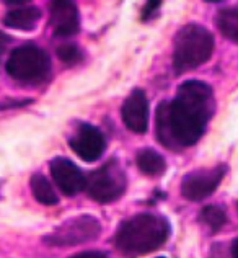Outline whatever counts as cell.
<instances>
[{
    "label": "cell",
    "instance_id": "cell-12",
    "mask_svg": "<svg viewBox=\"0 0 238 258\" xmlns=\"http://www.w3.org/2000/svg\"><path fill=\"white\" fill-rule=\"evenodd\" d=\"M41 18L39 9L33 5H20L18 9H12L4 17V25L13 30L20 31H31L36 26L38 20Z\"/></svg>",
    "mask_w": 238,
    "mask_h": 258
},
{
    "label": "cell",
    "instance_id": "cell-11",
    "mask_svg": "<svg viewBox=\"0 0 238 258\" xmlns=\"http://www.w3.org/2000/svg\"><path fill=\"white\" fill-rule=\"evenodd\" d=\"M49 25L56 36H73L80 30L78 10L73 2H52L49 5Z\"/></svg>",
    "mask_w": 238,
    "mask_h": 258
},
{
    "label": "cell",
    "instance_id": "cell-10",
    "mask_svg": "<svg viewBox=\"0 0 238 258\" xmlns=\"http://www.w3.org/2000/svg\"><path fill=\"white\" fill-rule=\"evenodd\" d=\"M121 116L129 131L144 134L148 127V101L145 93L135 88L122 105Z\"/></svg>",
    "mask_w": 238,
    "mask_h": 258
},
{
    "label": "cell",
    "instance_id": "cell-17",
    "mask_svg": "<svg viewBox=\"0 0 238 258\" xmlns=\"http://www.w3.org/2000/svg\"><path fill=\"white\" fill-rule=\"evenodd\" d=\"M57 56L62 62L67 64H75L82 59V51L78 49V46L72 44V43H67L57 47Z\"/></svg>",
    "mask_w": 238,
    "mask_h": 258
},
{
    "label": "cell",
    "instance_id": "cell-3",
    "mask_svg": "<svg viewBox=\"0 0 238 258\" xmlns=\"http://www.w3.org/2000/svg\"><path fill=\"white\" fill-rule=\"evenodd\" d=\"M214 52V38L201 25L189 23L176 33L173 43V69L185 74L207 62Z\"/></svg>",
    "mask_w": 238,
    "mask_h": 258
},
{
    "label": "cell",
    "instance_id": "cell-6",
    "mask_svg": "<svg viewBox=\"0 0 238 258\" xmlns=\"http://www.w3.org/2000/svg\"><path fill=\"white\" fill-rule=\"evenodd\" d=\"M101 232V226L97 217L93 216H78L67 219L60 224L57 229H54L51 234L44 237V242L52 247H69L78 245L95 240Z\"/></svg>",
    "mask_w": 238,
    "mask_h": 258
},
{
    "label": "cell",
    "instance_id": "cell-19",
    "mask_svg": "<svg viewBox=\"0 0 238 258\" xmlns=\"http://www.w3.org/2000/svg\"><path fill=\"white\" fill-rule=\"evenodd\" d=\"M72 258H108V256L105 253H100V252H84V253L73 255Z\"/></svg>",
    "mask_w": 238,
    "mask_h": 258
},
{
    "label": "cell",
    "instance_id": "cell-5",
    "mask_svg": "<svg viewBox=\"0 0 238 258\" xmlns=\"http://www.w3.org/2000/svg\"><path fill=\"white\" fill-rule=\"evenodd\" d=\"M88 196L98 203H113L121 198L126 189V175L116 159L106 162L98 170L85 178Z\"/></svg>",
    "mask_w": 238,
    "mask_h": 258
},
{
    "label": "cell",
    "instance_id": "cell-4",
    "mask_svg": "<svg viewBox=\"0 0 238 258\" xmlns=\"http://www.w3.org/2000/svg\"><path fill=\"white\" fill-rule=\"evenodd\" d=\"M7 74L17 82L38 85L49 77L51 59L41 47L25 44L13 49L5 64Z\"/></svg>",
    "mask_w": 238,
    "mask_h": 258
},
{
    "label": "cell",
    "instance_id": "cell-14",
    "mask_svg": "<svg viewBox=\"0 0 238 258\" xmlns=\"http://www.w3.org/2000/svg\"><path fill=\"white\" fill-rule=\"evenodd\" d=\"M30 186H31V191L35 200L39 201L41 205H46V206H54L59 203V198L54 188L51 185V181L46 178L44 175L41 173H35L31 176L30 180Z\"/></svg>",
    "mask_w": 238,
    "mask_h": 258
},
{
    "label": "cell",
    "instance_id": "cell-7",
    "mask_svg": "<svg viewBox=\"0 0 238 258\" xmlns=\"http://www.w3.org/2000/svg\"><path fill=\"white\" fill-rule=\"evenodd\" d=\"M227 172L225 165H219L214 168H204V170H194L183 176L181 193L189 201H201L212 195L217 186L220 185Z\"/></svg>",
    "mask_w": 238,
    "mask_h": 258
},
{
    "label": "cell",
    "instance_id": "cell-9",
    "mask_svg": "<svg viewBox=\"0 0 238 258\" xmlns=\"http://www.w3.org/2000/svg\"><path fill=\"white\" fill-rule=\"evenodd\" d=\"M52 180L65 196H73L85 188V176L80 168L64 157H56L49 164Z\"/></svg>",
    "mask_w": 238,
    "mask_h": 258
},
{
    "label": "cell",
    "instance_id": "cell-16",
    "mask_svg": "<svg viewBox=\"0 0 238 258\" xmlns=\"http://www.w3.org/2000/svg\"><path fill=\"white\" fill-rule=\"evenodd\" d=\"M201 221L212 230H219L227 224V216L219 206H206L201 213Z\"/></svg>",
    "mask_w": 238,
    "mask_h": 258
},
{
    "label": "cell",
    "instance_id": "cell-8",
    "mask_svg": "<svg viewBox=\"0 0 238 258\" xmlns=\"http://www.w3.org/2000/svg\"><path fill=\"white\" fill-rule=\"evenodd\" d=\"M69 146L82 160L95 162L103 155L106 139L103 133L92 124H80L75 134L69 139Z\"/></svg>",
    "mask_w": 238,
    "mask_h": 258
},
{
    "label": "cell",
    "instance_id": "cell-20",
    "mask_svg": "<svg viewBox=\"0 0 238 258\" xmlns=\"http://www.w3.org/2000/svg\"><path fill=\"white\" fill-rule=\"evenodd\" d=\"M160 4L158 2H150V4H147L145 5V10H144V18H148L153 13L155 9H158Z\"/></svg>",
    "mask_w": 238,
    "mask_h": 258
},
{
    "label": "cell",
    "instance_id": "cell-21",
    "mask_svg": "<svg viewBox=\"0 0 238 258\" xmlns=\"http://www.w3.org/2000/svg\"><path fill=\"white\" fill-rule=\"evenodd\" d=\"M230 253H232V258H238V239L232 243V248H230Z\"/></svg>",
    "mask_w": 238,
    "mask_h": 258
},
{
    "label": "cell",
    "instance_id": "cell-18",
    "mask_svg": "<svg viewBox=\"0 0 238 258\" xmlns=\"http://www.w3.org/2000/svg\"><path fill=\"white\" fill-rule=\"evenodd\" d=\"M12 43V38L7 36L5 33L0 31V57H2V54L5 52V49L9 47V44Z\"/></svg>",
    "mask_w": 238,
    "mask_h": 258
},
{
    "label": "cell",
    "instance_id": "cell-1",
    "mask_svg": "<svg viewBox=\"0 0 238 258\" xmlns=\"http://www.w3.org/2000/svg\"><path fill=\"white\" fill-rule=\"evenodd\" d=\"M214 110V92L207 84L199 80L181 84L173 101H163L157 106L155 134L158 142L172 151L194 146Z\"/></svg>",
    "mask_w": 238,
    "mask_h": 258
},
{
    "label": "cell",
    "instance_id": "cell-15",
    "mask_svg": "<svg viewBox=\"0 0 238 258\" xmlns=\"http://www.w3.org/2000/svg\"><path fill=\"white\" fill-rule=\"evenodd\" d=\"M217 26L223 36L230 41L238 43V10L223 9L217 15Z\"/></svg>",
    "mask_w": 238,
    "mask_h": 258
},
{
    "label": "cell",
    "instance_id": "cell-13",
    "mask_svg": "<svg viewBox=\"0 0 238 258\" xmlns=\"http://www.w3.org/2000/svg\"><path fill=\"white\" fill-rule=\"evenodd\" d=\"M135 162H137L139 170L148 176H158L167 170L165 159L153 149H142V151H139Z\"/></svg>",
    "mask_w": 238,
    "mask_h": 258
},
{
    "label": "cell",
    "instance_id": "cell-2",
    "mask_svg": "<svg viewBox=\"0 0 238 258\" xmlns=\"http://www.w3.org/2000/svg\"><path fill=\"white\" fill-rule=\"evenodd\" d=\"M172 227L163 216L140 213L121 224L114 243L122 255L139 256L160 248L168 240Z\"/></svg>",
    "mask_w": 238,
    "mask_h": 258
}]
</instances>
